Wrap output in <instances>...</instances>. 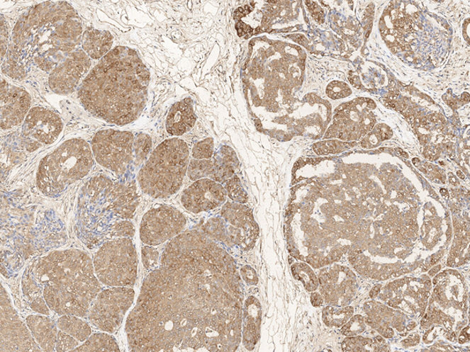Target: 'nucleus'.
Here are the masks:
<instances>
[{
	"mask_svg": "<svg viewBox=\"0 0 470 352\" xmlns=\"http://www.w3.org/2000/svg\"><path fill=\"white\" fill-rule=\"evenodd\" d=\"M236 261L203 231L167 244L144 280L125 331L131 351H235L244 291Z\"/></svg>",
	"mask_w": 470,
	"mask_h": 352,
	"instance_id": "1",
	"label": "nucleus"
},
{
	"mask_svg": "<svg viewBox=\"0 0 470 352\" xmlns=\"http://www.w3.org/2000/svg\"><path fill=\"white\" fill-rule=\"evenodd\" d=\"M83 25L69 3L37 4L21 15L13 30L2 71L24 79L34 67L52 72L82 41Z\"/></svg>",
	"mask_w": 470,
	"mask_h": 352,
	"instance_id": "2",
	"label": "nucleus"
},
{
	"mask_svg": "<svg viewBox=\"0 0 470 352\" xmlns=\"http://www.w3.org/2000/svg\"><path fill=\"white\" fill-rule=\"evenodd\" d=\"M150 73L138 52L117 47L104 56L82 82L78 98L103 121L123 126L135 122L147 101Z\"/></svg>",
	"mask_w": 470,
	"mask_h": 352,
	"instance_id": "3",
	"label": "nucleus"
},
{
	"mask_svg": "<svg viewBox=\"0 0 470 352\" xmlns=\"http://www.w3.org/2000/svg\"><path fill=\"white\" fill-rule=\"evenodd\" d=\"M31 272L43 289L49 309L61 316L86 317L101 290L93 261L83 251L51 252L37 261Z\"/></svg>",
	"mask_w": 470,
	"mask_h": 352,
	"instance_id": "4",
	"label": "nucleus"
},
{
	"mask_svg": "<svg viewBox=\"0 0 470 352\" xmlns=\"http://www.w3.org/2000/svg\"><path fill=\"white\" fill-rule=\"evenodd\" d=\"M94 164L91 146L83 139H71L40 161L36 186L44 195L55 198L86 176Z\"/></svg>",
	"mask_w": 470,
	"mask_h": 352,
	"instance_id": "5",
	"label": "nucleus"
},
{
	"mask_svg": "<svg viewBox=\"0 0 470 352\" xmlns=\"http://www.w3.org/2000/svg\"><path fill=\"white\" fill-rule=\"evenodd\" d=\"M189 162V148L185 141L177 138L163 141L139 171L141 191L155 199L174 195L181 188Z\"/></svg>",
	"mask_w": 470,
	"mask_h": 352,
	"instance_id": "6",
	"label": "nucleus"
},
{
	"mask_svg": "<svg viewBox=\"0 0 470 352\" xmlns=\"http://www.w3.org/2000/svg\"><path fill=\"white\" fill-rule=\"evenodd\" d=\"M200 230L227 248L243 251L254 248L259 235L252 210L235 202H226L219 214L206 220Z\"/></svg>",
	"mask_w": 470,
	"mask_h": 352,
	"instance_id": "7",
	"label": "nucleus"
},
{
	"mask_svg": "<svg viewBox=\"0 0 470 352\" xmlns=\"http://www.w3.org/2000/svg\"><path fill=\"white\" fill-rule=\"evenodd\" d=\"M93 264L95 274L103 285H135L138 258L131 238H118L104 243L95 254Z\"/></svg>",
	"mask_w": 470,
	"mask_h": 352,
	"instance_id": "8",
	"label": "nucleus"
},
{
	"mask_svg": "<svg viewBox=\"0 0 470 352\" xmlns=\"http://www.w3.org/2000/svg\"><path fill=\"white\" fill-rule=\"evenodd\" d=\"M134 139V135L128 131L104 130L96 132L91 143L94 159L115 174H124L133 161Z\"/></svg>",
	"mask_w": 470,
	"mask_h": 352,
	"instance_id": "9",
	"label": "nucleus"
},
{
	"mask_svg": "<svg viewBox=\"0 0 470 352\" xmlns=\"http://www.w3.org/2000/svg\"><path fill=\"white\" fill-rule=\"evenodd\" d=\"M135 291L130 288L115 287L100 291L89 308L87 318L103 332L116 333L125 314L130 309Z\"/></svg>",
	"mask_w": 470,
	"mask_h": 352,
	"instance_id": "10",
	"label": "nucleus"
},
{
	"mask_svg": "<svg viewBox=\"0 0 470 352\" xmlns=\"http://www.w3.org/2000/svg\"><path fill=\"white\" fill-rule=\"evenodd\" d=\"M186 226V217L180 210L161 205L151 208L143 216L140 239L146 245L158 246L182 234Z\"/></svg>",
	"mask_w": 470,
	"mask_h": 352,
	"instance_id": "11",
	"label": "nucleus"
},
{
	"mask_svg": "<svg viewBox=\"0 0 470 352\" xmlns=\"http://www.w3.org/2000/svg\"><path fill=\"white\" fill-rule=\"evenodd\" d=\"M0 351H41L28 326L14 310L11 298L1 284L0 294Z\"/></svg>",
	"mask_w": 470,
	"mask_h": 352,
	"instance_id": "12",
	"label": "nucleus"
},
{
	"mask_svg": "<svg viewBox=\"0 0 470 352\" xmlns=\"http://www.w3.org/2000/svg\"><path fill=\"white\" fill-rule=\"evenodd\" d=\"M63 123L54 111L36 107L29 110L22 125V143L28 152L54 144L63 130Z\"/></svg>",
	"mask_w": 470,
	"mask_h": 352,
	"instance_id": "13",
	"label": "nucleus"
},
{
	"mask_svg": "<svg viewBox=\"0 0 470 352\" xmlns=\"http://www.w3.org/2000/svg\"><path fill=\"white\" fill-rule=\"evenodd\" d=\"M91 67V59L84 50H74L51 72L49 77L51 91L58 95L72 93Z\"/></svg>",
	"mask_w": 470,
	"mask_h": 352,
	"instance_id": "14",
	"label": "nucleus"
},
{
	"mask_svg": "<svg viewBox=\"0 0 470 352\" xmlns=\"http://www.w3.org/2000/svg\"><path fill=\"white\" fill-rule=\"evenodd\" d=\"M227 198V192L221 183L211 178H201L183 191L181 201L186 211L200 214L223 206Z\"/></svg>",
	"mask_w": 470,
	"mask_h": 352,
	"instance_id": "15",
	"label": "nucleus"
},
{
	"mask_svg": "<svg viewBox=\"0 0 470 352\" xmlns=\"http://www.w3.org/2000/svg\"><path fill=\"white\" fill-rule=\"evenodd\" d=\"M31 106V96L25 89L1 79V129L11 130L24 123Z\"/></svg>",
	"mask_w": 470,
	"mask_h": 352,
	"instance_id": "16",
	"label": "nucleus"
},
{
	"mask_svg": "<svg viewBox=\"0 0 470 352\" xmlns=\"http://www.w3.org/2000/svg\"><path fill=\"white\" fill-rule=\"evenodd\" d=\"M108 208L123 219L132 218L138 205L136 186L114 184L108 178L106 186Z\"/></svg>",
	"mask_w": 470,
	"mask_h": 352,
	"instance_id": "17",
	"label": "nucleus"
},
{
	"mask_svg": "<svg viewBox=\"0 0 470 352\" xmlns=\"http://www.w3.org/2000/svg\"><path fill=\"white\" fill-rule=\"evenodd\" d=\"M262 306L254 296H250L243 305L242 338L244 347L252 351L255 348L259 339Z\"/></svg>",
	"mask_w": 470,
	"mask_h": 352,
	"instance_id": "18",
	"label": "nucleus"
},
{
	"mask_svg": "<svg viewBox=\"0 0 470 352\" xmlns=\"http://www.w3.org/2000/svg\"><path fill=\"white\" fill-rule=\"evenodd\" d=\"M196 119L191 99L177 102L169 111L166 122L167 131L173 137L182 136L193 128Z\"/></svg>",
	"mask_w": 470,
	"mask_h": 352,
	"instance_id": "19",
	"label": "nucleus"
},
{
	"mask_svg": "<svg viewBox=\"0 0 470 352\" xmlns=\"http://www.w3.org/2000/svg\"><path fill=\"white\" fill-rule=\"evenodd\" d=\"M26 324L42 351H55L58 331L57 323L53 319L32 314L26 318Z\"/></svg>",
	"mask_w": 470,
	"mask_h": 352,
	"instance_id": "20",
	"label": "nucleus"
},
{
	"mask_svg": "<svg viewBox=\"0 0 470 352\" xmlns=\"http://www.w3.org/2000/svg\"><path fill=\"white\" fill-rule=\"evenodd\" d=\"M238 166L240 161L234 149L228 146H222L214 154L210 178L219 183H225L235 176Z\"/></svg>",
	"mask_w": 470,
	"mask_h": 352,
	"instance_id": "21",
	"label": "nucleus"
},
{
	"mask_svg": "<svg viewBox=\"0 0 470 352\" xmlns=\"http://www.w3.org/2000/svg\"><path fill=\"white\" fill-rule=\"evenodd\" d=\"M113 36L106 31L88 28L82 38V46L86 54L98 59L107 55L113 47Z\"/></svg>",
	"mask_w": 470,
	"mask_h": 352,
	"instance_id": "22",
	"label": "nucleus"
},
{
	"mask_svg": "<svg viewBox=\"0 0 470 352\" xmlns=\"http://www.w3.org/2000/svg\"><path fill=\"white\" fill-rule=\"evenodd\" d=\"M57 327L76 339L79 342H84L92 334V329L86 321L72 314H64L57 321Z\"/></svg>",
	"mask_w": 470,
	"mask_h": 352,
	"instance_id": "23",
	"label": "nucleus"
},
{
	"mask_svg": "<svg viewBox=\"0 0 470 352\" xmlns=\"http://www.w3.org/2000/svg\"><path fill=\"white\" fill-rule=\"evenodd\" d=\"M72 351H121L114 336L99 333L91 334L84 344Z\"/></svg>",
	"mask_w": 470,
	"mask_h": 352,
	"instance_id": "24",
	"label": "nucleus"
},
{
	"mask_svg": "<svg viewBox=\"0 0 470 352\" xmlns=\"http://www.w3.org/2000/svg\"><path fill=\"white\" fill-rule=\"evenodd\" d=\"M294 278L301 281L305 289L308 291L315 290L318 287V280L311 268L306 263H296L292 266Z\"/></svg>",
	"mask_w": 470,
	"mask_h": 352,
	"instance_id": "25",
	"label": "nucleus"
},
{
	"mask_svg": "<svg viewBox=\"0 0 470 352\" xmlns=\"http://www.w3.org/2000/svg\"><path fill=\"white\" fill-rule=\"evenodd\" d=\"M152 147V140L150 136L145 133H139L134 139L133 143V160L137 166L147 161V156L150 154Z\"/></svg>",
	"mask_w": 470,
	"mask_h": 352,
	"instance_id": "26",
	"label": "nucleus"
},
{
	"mask_svg": "<svg viewBox=\"0 0 470 352\" xmlns=\"http://www.w3.org/2000/svg\"><path fill=\"white\" fill-rule=\"evenodd\" d=\"M223 187H225L228 197L235 203L242 205L247 203L249 200L248 193L244 189L240 177L234 176L230 178L225 183Z\"/></svg>",
	"mask_w": 470,
	"mask_h": 352,
	"instance_id": "27",
	"label": "nucleus"
},
{
	"mask_svg": "<svg viewBox=\"0 0 470 352\" xmlns=\"http://www.w3.org/2000/svg\"><path fill=\"white\" fill-rule=\"evenodd\" d=\"M213 171V161L196 160L190 161L188 168V176L192 181L201 178H210Z\"/></svg>",
	"mask_w": 470,
	"mask_h": 352,
	"instance_id": "28",
	"label": "nucleus"
},
{
	"mask_svg": "<svg viewBox=\"0 0 470 352\" xmlns=\"http://www.w3.org/2000/svg\"><path fill=\"white\" fill-rule=\"evenodd\" d=\"M192 157L196 160H210L214 154V142L212 138H206L198 142L192 148Z\"/></svg>",
	"mask_w": 470,
	"mask_h": 352,
	"instance_id": "29",
	"label": "nucleus"
},
{
	"mask_svg": "<svg viewBox=\"0 0 470 352\" xmlns=\"http://www.w3.org/2000/svg\"><path fill=\"white\" fill-rule=\"evenodd\" d=\"M141 259L145 268L149 271H155L160 264V252L154 246H144L141 249Z\"/></svg>",
	"mask_w": 470,
	"mask_h": 352,
	"instance_id": "30",
	"label": "nucleus"
},
{
	"mask_svg": "<svg viewBox=\"0 0 470 352\" xmlns=\"http://www.w3.org/2000/svg\"><path fill=\"white\" fill-rule=\"evenodd\" d=\"M110 234L117 238H133L135 234V229L130 221H121L115 223L111 227Z\"/></svg>",
	"mask_w": 470,
	"mask_h": 352,
	"instance_id": "31",
	"label": "nucleus"
},
{
	"mask_svg": "<svg viewBox=\"0 0 470 352\" xmlns=\"http://www.w3.org/2000/svg\"><path fill=\"white\" fill-rule=\"evenodd\" d=\"M79 347V341L62 331H58L56 351H70Z\"/></svg>",
	"mask_w": 470,
	"mask_h": 352,
	"instance_id": "32",
	"label": "nucleus"
},
{
	"mask_svg": "<svg viewBox=\"0 0 470 352\" xmlns=\"http://www.w3.org/2000/svg\"><path fill=\"white\" fill-rule=\"evenodd\" d=\"M243 280L250 286H256L259 282L258 276L254 268L250 266H244L240 269Z\"/></svg>",
	"mask_w": 470,
	"mask_h": 352,
	"instance_id": "33",
	"label": "nucleus"
},
{
	"mask_svg": "<svg viewBox=\"0 0 470 352\" xmlns=\"http://www.w3.org/2000/svg\"><path fill=\"white\" fill-rule=\"evenodd\" d=\"M9 32H7V28L5 24V21L3 19L2 16V20H1V62L4 61V59L5 58L7 51H9Z\"/></svg>",
	"mask_w": 470,
	"mask_h": 352,
	"instance_id": "34",
	"label": "nucleus"
},
{
	"mask_svg": "<svg viewBox=\"0 0 470 352\" xmlns=\"http://www.w3.org/2000/svg\"><path fill=\"white\" fill-rule=\"evenodd\" d=\"M310 300H311L312 305L315 307H318L320 305H322L323 303V299L322 296H320L318 293H313L311 295Z\"/></svg>",
	"mask_w": 470,
	"mask_h": 352,
	"instance_id": "35",
	"label": "nucleus"
},
{
	"mask_svg": "<svg viewBox=\"0 0 470 352\" xmlns=\"http://www.w3.org/2000/svg\"><path fill=\"white\" fill-rule=\"evenodd\" d=\"M466 328L464 329V331H462V332L461 333L460 338H459V342L461 344L465 343L469 339V334H467V333H466Z\"/></svg>",
	"mask_w": 470,
	"mask_h": 352,
	"instance_id": "36",
	"label": "nucleus"
},
{
	"mask_svg": "<svg viewBox=\"0 0 470 352\" xmlns=\"http://www.w3.org/2000/svg\"><path fill=\"white\" fill-rule=\"evenodd\" d=\"M379 288H380V287H376L374 289H373V290L371 291L370 297H376V296L378 295V293H379Z\"/></svg>",
	"mask_w": 470,
	"mask_h": 352,
	"instance_id": "37",
	"label": "nucleus"
},
{
	"mask_svg": "<svg viewBox=\"0 0 470 352\" xmlns=\"http://www.w3.org/2000/svg\"><path fill=\"white\" fill-rule=\"evenodd\" d=\"M440 269H441V266H437L435 268H432V271L429 272V275L432 276H435L436 273L439 272Z\"/></svg>",
	"mask_w": 470,
	"mask_h": 352,
	"instance_id": "38",
	"label": "nucleus"
},
{
	"mask_svg": "<svg viewBox=\"0 0 470 352\" xmlns=\"http://www.w3.org/2000/svg\"><path fill=\"white\" fill-rule=\"evenodd\" d=\"M393 332L391 329H387V331H386V334H384V336H386V338H391V336L393 334Z\"/></svg>",
	"mask_w": 470,
	"mask_h": 352,
	"instance_id": "39",
	"label": "nucleus"
},
{
	"mask_svg": "<svg viewBox=\"0 0 470 352\" xmlns=\"http://www.w3.org/2000/svg\"><path fill=\"white\" fill-rule=\"evenodd\" d=\"M461 99L464 100V101H469V96L468 93H464V95L461 96Z\"/></svg>",
	"mask_w": 470,
	"mask_h": 352,
	"instance_id": "40",
	"label": "nucleus"
},
{
	"mask_svg": "<svg viewBox=\"0 0 470 352\" xmlns=\"http://www.w3.org/2000/svg\"><path fill=\"white\" fill-rule=\"evenodd\" d=\"M398 151H399L398 152L401 155L404 156L405 157V159H408V155L405 152H403L402 149H398Z\"/></svg>",
	"mask_w": 470,
	"mask_h": 352,
	"instance_id": "41",
	"label": "nucleus"
},
{
	"mask_svg": "<svg viewBox=\"0 0 470 352\" xmlns=\"http://www.w3.org/2000/svg\"><path fill=\"white\" fill-rule=\"evenodd\" d=\"M376 341L378 343H381V342L384 341V339L381 338V336H377V338L376 339Z\"/></svg>",
	"mask_w": 470,
	"mask_h": 352,
	"instance_id": "42",
	"label": "nucleus"
},
{
	"mask_svg": "<svg viewBox=\"0 0 470 352\" xmlns=\"http://www.w3.org/2000/svg\"><path fill=\"white\" fill-rule=\"evenodd\" d=\"M415 327V324L413 323L412 324H410V325L408 327V331H410V329H414Z\"/></svg>",
	"mask_w": 470,
	"mask_h": 352,
	"instance_id": "43",
	"label": "nucleus"
},
{
	"mask_svg": "<svg viewBox=\"0 0 470 352\" xmlns=\"http://www.w3.org/2000/svg\"><path fill=\"white\" fill-rule=\"evenodd\" d=\"M457 174L460 178H465V176L464 174H462L461 171H457Z\"/></svg>",
	"mask_w": 470,
	"mask_h": 352,
	"instance_id": "44",
	"label": "nucleus"
},
{
	"mask_svg": "<svg viewBox=\"0 0 470 352\" xmlns=\"http://www.w3.org/2000/svg\"><path fill=\"white\" fill-rule=\"evenodd\" d=\"M431 283L430 281H427V283H425V285H426V287L429 288V287H430V285H431V283Z\"/></svg>",
	"mask_w": 470,
	"mask_h": 352,
	"instance_id": "45",
	"label": "nucleus"
}]
</instances>
